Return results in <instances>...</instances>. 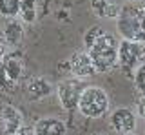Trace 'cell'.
Here are the masks:
<instances>
[{
    "label": "cell",
    "instance_id": "ac0fdd59",
    "mask_svg": "<svg viewBox=\"0 0 145 135\" xmlns=\"http://www.w3.org/2000/svg\"><path fill=\"white\" fill-rule=\"evenodd\" d=\"M136 115L140 117V119H143L145 120V95H142L138 99V102H136Z\"/></svg>",
    "mask_w": 145,
    "mask_h": 135
},
{
    "label": "cell",
    "instance_id": "d6986e66",
    "mask_svg": "<svg viewBox=\"0 0 145 135\" xmlns=\"http://www.w3.org/2000/svg\"><path fill=\"white\" fill-rule=\"evenodd\" d=\"M4 55H6V51H4V44H0V62H2Z\"/></svg>",
    "mask_w": 145,
    "mask_h": 135
},
{
    "label": "cell",
    "instance_id": "e0dca14e",
    "mask_svg": "<svg viewBox=\"0 0 145 135\" xmlns=\"http://www.w3.org/2000/svg\"><path fill=\"white\" fill-rule=\"evenodd\" d=\"M102 33H103V29L100 28V26H91V28L85 31V35H84V44H85V48H89Z\"/></svg>",
    "mask_w": 145,
    "mask_h": 135
},
{
    "label": "cell",
    "instance_id": "8fae6325",
    "mask_svg": "<svg viewBox=\"0 0 145 135\" xmlns=\"http://www.w3.org/2000/svg\"><path fill=\"white\" fill-rule=\"evenodd\" d=\"M25 93L29 101H42L44 97L53 93V84L44 77H33L25 84Z\"/></svg>",
    "mask_w": 145,
    "mask_h": 135
},
{
    "label": "cell",
    "instance_id": "9a60e30c",
    "mask_svg": "<svg viewBox=\"0 0 145 135\" xmlns=\"http://www.w3.org/2000/svg\"><path fill=\"white\" fill-rule=\"evenodd\" d=\"M22 0H0V15L4 19H16L20 13Z\"/></svg>",
    "mask_w": 145,
    "mask_h": 135
},
{
    "label": "cell",
    "instance_id": "277c9868",
    "mask_svg": "<svg viewBox=\"0 0 145 135\" xmlns=\"http://www.w3.org/2000/svg\"><path fill=\"white\" fill-rule=\"evenodd\" d=\"M145 62V42L121 38L118 48V68L123 71H134Z\"/></svg>",
    "mask_w": 145,
    "mask_h": 135
},
{
    "label": "cell",
    "instance_id": "7c38bea8",
    "mask_svg": "<svg viewBox=\"0 0 145 135\" xmlns=\"http://www.w3.org/2000/svg\"><path fill=\"white\" fill-rule=\"evenodd\" d=\"M91 11L98 19H118L121 11V4H116L112 0H91Z\"/></svg>",
    "mask_w": 145,
    "mask_h": 135
},
{
    "label": "cell",
    "instance_id": "3957f363",
    "mask_svg": "<svg viewBox=\"0 0 145 135\" xmlns=\"http://www.w3.org/2000/svg\"><path fill=\"white\" fill-rule=\"evenodd\" d=\"M111 99L107 91L100 86H87L82 89L80 101H78V111L87 119H100L105 113H109Z\"/></svg>",
    "mask_w": 145,
    "mask_h": 135
},
{
    "label": "cell",
    "instance_id": "5bb4252c",
    "mask_svg": "<svg viewBox=\"0 0 145 135\" xmlns=\"http://www.w3.org/2000/svg\"><path fill=\"white\" fill-rule=\"evenodd\" d=\"M18 19L24 24H33L36 20V0H22Z\"/></svg>",
    "mask_w": 145,
    "mask_h": 135
},
{
    "label": "cell",
    "instance_id": "ba28073f",
    "mask_svg": "<svg viewBox=\"0 0 145 135\" xmlns=\"http://www.w3.org/2000/svg\"><path fill=\"white\" fill-rule=\"evenodd\" d=\"M136 119H138V115H136L134 110H131V108H116L109 117V124L116 133L127 135L136 130Z\"/></svg>",
    "mask_w": 145,
    "mask_h": 135
},
{
    "label": "cell",
    "instance_id": "8992f818",
    "mask_svg": "<svg viewBox=\"0 0 145 135\" xmlns=\"http://www.w3.org/2000/svg\"><path fill=\"white\" fill-rule=\"evenodd\" d=\"M82 89L84 88H80L78 82H76V80H71V79L62 80V82L56 86V99H58L60 106L65 111L78 110V101H80Z\"/></svg>",
    "mask_w": 145,
    "mask_h": 135
},
{
    "label": "cell",
    "instance_id": "52a82bcc",
    "mask_svg": "<svg viewBox=\"0 0 145 135\" xmlns=\"http://www.w3.org/2000/svg\"><path fill=\"white\" fill-rule=\"evenodd\" d=\"M67 66H69V73L74 79H78V80L91 79V77H94V75L98 73L87 51H76V53H72L71 58H69V62H67Z\"/></svg>",
    "mask_w": 145,
    "mask_h": 135
},
{
    "label": "cell",
    "instance_id": "2e32d148",
    "mask_svg": "<svg viewBox=\"0 0 145 135\" xmlns=\"http://www.w3.org/2000/svg\"><path fill=\"white\" fill-rule=\"evenodd\" d=\"M134 88L140 91V95H145V62L134 69Z\"/></svg>",
    "mask_w": 145,
    "mask_h": 135
},
{
    "label": "cell",
    "instance_id": "7a4b0ae2",
    "mask_svg": "<svg viewBox=\"0 0 145 135\" xmlns=\"http://www.w3.org/2000/svg\"><path fill=\"white\" fill-rule=\"evenodd\" d=\"M118 48H120V40L107 31H103L87 48V53L98 73H107L118 68Z\"/></svg>",
    "mask_w": 145,
    "mask_h": 135
},
{
    "label": "cell",
    "instance_id": "4fadbf2b",
    "mask_svg": "<svg viewBox=\"0 0 145 135\" xmlns=\"http://www.w3.org/2000/svg\"><path fill=\"white\" fill-rule=\"evenodd\" d=\"M36 135H63L67 133V126L56 117H44V119L36 120L33 126Z\"/></svg>",
    "mask_w": 145,
    "mask_h": 135
},
{
    "label": "cell",
    "instance_id": "9c48e42d",
    "mask_svg": "<svg viewBox=\"0 0 145 135\" xmlns=\"http://www.w3.org/2000/svg\"><path fill=\"white\" fill-rule=\"evenodd\" d=\"M0 126L2 132L7 135H16L20 133L22 126H24V115L20 113V110L11 104L2 106L0 110Z\"/></svg>",
    "mask_w": 145,
    "mask_h": 135
},
{
    "label": "cell",
    "instance_id": "5b68a950",
    "mask_svg": "<svg viewBox=\"0 0 145 135\" xmlns=\"http://www.w3.org/2000/svg\"><path fill=\"white\" fill-rule=\"evenodd\" d=\"M22 73H24V64L20 57L15 53H6L0 62V89L13 91L20 82Z\"/></svg>",
    "mask_w": 145,
    "mask_h": 135
},
{
    "label": "cell",
    "instance_id": "6da1fadb",
    "mask_svg": "<svg viewBox=\"0 0 145 135\" xmlns=\"http://www.w3.org/2000/svg\"><path fill=\"white\" fill-rule=\"evenodd\" d=\"M116 26L121 38L145 42V4L134 0L121 6Z\"/></svg>",
    "mask_w": 145,
    "mask_h": 135
},
{
    "label": "cell",
    "instance_id": "ffe728a7",
    "mask_svg": "<svg viewBox=\"0 0 145 135\" xmlns=\"http://www.w3.org/2000/svg\"><path fill=\"white\" fill-rule=\"evenodd\" d=\"M127 2H134V0H127Z\"/></svg>",
    "mask_w": 145,
    "mask_h": 135
},
{
    "label": "cell",
    "instance_id": "30bf717a",
    "mask_svg": "<svg viewBox=\"0 0 145 135\" xmlns=\"http://www.w3.org/2000/svg\"><path fill=\"white\" fill-rule=\"evenodd\" d=\"M24 22L16 19H7L6 24H4L2 28V33H0V37H2V44L6 48H16L20 46L22 38H24Z\"/></svg>",
    "mask_w": 145,
    "mask_h": 135
}]
</instances>
